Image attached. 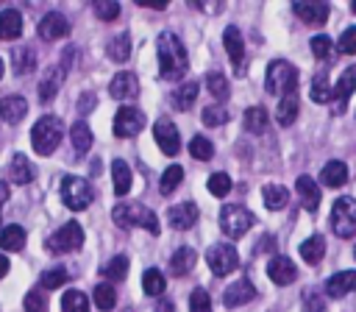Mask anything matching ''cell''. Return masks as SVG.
Returning a JSON list of instances; mask_svg holds the SVG:
<instances>
[{"label":"cell","instance_id":"cell-33","mask_svg":"<svg viewBox=\"0 0 356 312\" xmlns=\"http://www.w3.org/2000/svg\"><path fill=\"white\" fill-rule=\"evenodd\" d=\"M70 139H72V148H75L78 153H89V148H92V142H95L92 128H89L83 120H78V123L70 125Z\"/></svg>","mask_w":356,"mask_h":312},{"label":"cell","instance_id":"cell-44","mask_svg":"<svg viewBox=\"0 0 356 312\" xmlns=\"http://www.w3.org/2000/svg\"><path fill=\"white\" fill-rule=\"evenodd\" d=\"M206 187H209V192H211L214 198H225L234 184H231V176H228V173H211Z\"/></svg>","mask_w":356,"mask_h":312},{"label":"cell","instance_id":"cell-1","mask_svg":"<svg viewBox=\"0 0 356 312\" xmlns=\"http://www.w3.org/2000/svg\"><path fill=\"white\" fill-rule=\"evenodd\" d=\"M156 56H159L161 78L178 81V78L186 75V70H189V56H186L184 42H181L172 31H161V33H159V39H156Z\"/></svg>","mask_w":356,"mask_h":312},{"label":"cell","instance_id":"cell-13","mask_svg":"<svg viewBox=\"0 0 356 312\" xmlns=\"http://www.w3.org/2000/svg\"><path fill=\"white\" fill-rule=\"evenodd\" d=\"M197 217H200V212H197L195 201H184V203H175L167 209V220L175 231H189L197 223Z\"/></svg>","mask_w":356,"mask_h":312},{"label":"cell","instance_id":"cell-39","mask_svg":"<svg viewBox=\"0 0 356 312\" xmlns=\"http://www.w3.org/2000/svg\"><path fill=\"white\" fill-rule=\"evenodd\" d=\"M181 178H184V167H181V164H170V167L161 173V178H159V192H161V195L175 192L178 184H181Z\"/></svg>","mask_w":356,"mask_h":312},{"label":"cell","instance_id":"cell-47","mask_svg":"<svg viewBox=\"0 0 356 312\" xmlns=\"http://www.w3.org/2000/svg\"><path fill=\"white\" fill-rule=\"evenodd\" d=\"M189 153H192V159H197V162H209V159L214 156V145H211L206 136H192Z\"/></svg>","mask_w":356,"mask_h":312},{"label":"cell","instance_id":"cell-60","mask_svg":"<svg viewBox=\"0 0 356 312\" xmlns=\"http://www.w3.org/2000/svg\"><path fill=\"white\" fill-rule=\"evenodd\" d=\"M8 192H11V189H8V184H3V181H0V209H3V203L8 201Z\"/></svg>","mask_w":356,"mask_h":312},{"label":"cell","instance_id":"cell-57","mask_svg":"<svg viewBox=\"0 0 356 312\" xmlns=\"http://www.w3.org/2000/svg\"><path fill=\"white\" fill-rule=\"evenodd\" d=\"M156 312H175V306H172L167 298H159V301H156Z\"/></svg>","mask_w":356,"mask_h":312},{"label":"cell","instance_id":"cell-24","mask_svg":"<svg viewBox=\"0 0 356 312\" xmlns=\"http://www.w3.org/2000/svg\"><path fill=\"white\" fill-rule=\"evenodd\" d=\"M195 262H197L195 248L181 245V248H175V254L170 256V270H172V276H178V279H181V276H189V273H192Z\"/></svg>","mask_w":356,"mask_h":312},{"label":"cell","instance_id":"cell-10","mask_svg":"<svg viewBox=\"0 0 356 312\" xmlns=\"http://www.w3.org/2000/svg\"><path fill=\"white\" fill-rule=\"evenodd\" d=\"M145 128V114L136 106H120L114 114V136L128 139Z\"/></svg>","mask_w":356,"mask_h":312},{"label":"cell","instance_id":"cell-45","mask_svg":"<svg viewBox=\"0 0 356 312\" xmlns=\"http://www.w3.org/2000/svg\"><path fill=\"white\" fill-rule=\"evenodd\" d=\"M92 11H95L97 20L111 22V20L120 17V3H114V0H95V3H92Z\"/></svg>","mask_w":356,"mask_h":312},{"label":"cell","instance_id":"cell-28","mask_svg":"<svg viewBox=\"0 0 356 312\" xmlns=\"http://www.w3.org/2000/svg\"><path fill=\"white\" fill-rule=\"evenodd\" d=\"M11 61H14V72H17V75H28V72H33V70H36V50H33L31 45L14 47Z\"/></svg>","mask_w":356,"mask_h":312},{"label":"cell","instance_id":"cell-52","mask_svg":"<svg viewBox=\"0 0 356 312\" xmlns=\"http://www.w3.org/2000/svg\"><path fill=\"white\" fill-rule=\"evenodd\" d=\"M312 53H314V58H328L331 56V39L325 36V33H317V36H312Z\"/></svg>","mask_w":356,"mask_h":312},{"label":"cell","instance_id":"cell-61","mask_svg":"<svg viewBox=\"0 0 356 312\" xmlns=\"http://www.w3.org/2000/svg\"><path fill=\"white\" fill-rule=\"evenodd\" d=\"M6 75V64H3V58H0V78Z\"/></svg>","mask_w":356,"mask_h":312},{"label":"cell","instance_id":"cell-48","mask_svg":"<svg viewBox=\"0 0 356 312\" xmlns=\"http://www.w3.org/2000/svg\"><path fill=\"white\" fill-rule=\"evenodd\" d=\"M189 312H211V298L203 287H195L189 292Z\"/></svg>","mask_w":356,"mask_h":312},{"label":"cell","instance_id":"cell-4","mask_svg":"<svg viewBox=\"0 0 356 312\" xmlns=\"http://www.w3.org/2000/svg\"><path fill=\"white\" fill-rule=\"evenodd\" d=\"M264 89L270 95H292L298 89V70L284 61V58H275L267 64V75H264Z\"/></svg>","mask_w":356,"mask_h":312},{"label":"cell","instance_id":"cell-16","mask_svg":"<svg viewBox=\"0 0 356 312\" xmlns=\"http://www.w3.org/2000/svg\"><path fill=\"white\" fill-rule=\"evenodd\" d=\"M108 92H111V98H117V100H131V98L139 95V78H136L134 72H128V70H120V72L111 78Z\"/></svg>","mask_w":356,"mask_h":312},{"label":"cell","instance_id":"cell-30","mask_svg":"<svg viewBox=\"0 0 356 312\" xmlns=\"http://www.w3.org/2000/svg\"><path fill=\"white\" fill-rule=\"evenodd\" d=\"M298 111H300V103H298V95L292 92V95H284L281 100H278V109H275V120H278V125H292L295 123V117H298Z\"/></svg>","mask_w":356,"mask_h":312},{"label":"cell","instance_id":"cell-36","mask_svg":"<svg viewBox=\"0 0 356 312\" xmlns=\"http://www.w3.org/2000/svg\"><path fill=\"white\" fill-rule=\"evenodd\" d=\"M111 181H114V192L117 195H128L131 189V170L122 159H114L111 162Z\"/></svg>","mask_w":356,"mask_h":312},{"label":"cell","instance_id":"cell-14","mask_svg":"<svg viewBox=\"0 0 356 312\" xmlns=\"http://www.w3.org/2000/svg\"><path fill=\"white\" fill-rule=\"evenodd\" d=\"M39 36L44 39V42H56V39H64V36H70V22H67V17L64 14H58V11H47L42 20H39Z\"/></svg>","mask_w":356,"mask_h":312},{"label":"cell","instance_id":"cell-29","mask_svg":"<svg viewBox=\"0 0 356 312\" xmlns=\"http://www.w3.org/2000/svg\"><path fill=\"white\" fill-rule=\"evenodd\" d=\"M197 89H200L197 81H186V84H181V86L172 92V106H175L178 111H189V109L195 106V100H197Z\"/></svg>","mask_w":356,"mask_h":312},{"label":"cell","instance_id":"cell-46","mask_svg":"<svg viewBox=\"0 0 356 312\" xmlns=\"http://www.w3.org/2000/svg\"><path fill=\"white\" fill-rule=\"evenodd\" d=\"M206 86H209V92L217 98V100H225L228 98V78L222 75V72H209L206 75Z\"/></svg>","mask_w":356,"mask_h":312},{"label":"cell","instance_id":"cell-51","mask_svg":"<svg viewBox=\"0 0 356 312\" xmlns=\"http://www.w3.org/2000/svg\"><path fill=\"white\" fill-rule=\"evenodd\" d=\"M203 123L211 125V128H217V125L228 123V111H225L222 106H206V109H203Z\"/></svg>","mask_w":356,"mask_h":312},{"label":"cell","instance_id":"cell-54","mask_svg":"<svg viewBox=\"0 0 356 312\" xmlns=\"http://www.w3.org/2000/svg\"><path fill=\"white\" fill-rule=\"evenodd\" d=\"M303 312H325L323 295H317L314 290H306L303 292Z\"/></svg>","mask_w":356,"mask_h":312},{"label":"cell","instance_id":"cell-63","mask_svg":"<svg viewBox=\"0 0 356 312\" xmlns=\"http://www.w3.org/2000/svg\"><path fill=\"white\" fill-rule=\"evenodd\" d=\"M353 256H356V248H353Z\"/></svg>","mask_w":356,"mask_h":312},{"label":"cell","instance_id":"cell-18","mask_svg":"<svg viewBox=\"0 0 356 312\" xmlns=\"http://www.w3.org/2000/svg\"><path fill=\"white\" fill-rule=\"evenodd\" d=\"M64 75H67V70L58 67V64L44 70V75H42V81H39V100H42V103H50V100L56 98V92H58L61 84H64Z\"/></svg>","mask_w":356,"mask_h":312},{"label":"cell","instance_id":"cell-3","mask_svg":"<svg viewBox=\"0 0 356 312\" xmlns=\"http://www.w3.org/2000/svg\"><path fill=\"white\" fill-rule=\"evenodd\" d=\"M61 136H64V123H61L56 114L39 117L36 125L31 128V145H33V150H36L39 156H50V153L58 148Z\"/></svg>","mask_w":356,"mask_h":312},{"label":"cell","instance_id":"cell-50","mask_svg":"<svg viewBox=\"0 0 356 312\" xmlns=\"http://www.w3.org/2000/svg\"><path fill=\"white\" fill-rule=\"evenodd\" d=\"M22 306H25V312H47V295L39 292V290H31V292L25 295Z\"/></svg>","mask_w":356,"mask_h":312},{"label":"cell","instance_id":"cell-31","mask_svg":"<svg viewBox=\"0 0 356 312\" xmlns=\"http://www.w3.org/2000/svg\"><path fill=\"white\" fill-rule=\"evenodd\" d=\"M300 259L303 262H309V265H317L323 256H325V240L320 237V234H312L309 240H303L300 242Z\"/></svg>","mask_w":356,"mask_h":312},{"label":"cell","instance_id":"cell-6","mask_svg":"<svg viewBox=\"0 0 356 312\" xmlns=\"http://www.w3.org/2000/svg\"><path fill=\"white\" fill-rule=\"evenodd\" d=\"M61 201L67 203V209L81 212V209H86L95 201V189L81 176H64L61 178Z\"/></svg>","mask_w":356,"mask_h":312},{"label":"cell","instance_id":"cell-22","mask_svg":"<svg viewBox=\"0 0 356 312\" xmlns=\"http://www.w3.org/2000/svg\"><path fill=\"white\" fill-rule=\"evenodd\" d=\"M325 292L331 298H342L348 292H356V270H339L325 281Z\"/></svg>","mask_w":356,"mask_h":312},{"label":"cell","instance_id":"cell-11","mask_svg":"<svg viewBox=\"0 0 356 312\" xmlns=\"http://www.w3.org/2000/svg\"><path fill=\"white\" fill-rule=\"evenodd\" d=\"M222 47H225V53H228V58H231V64H234V72L242 75V72H245V42H242V33H239L236 25H228V28H225V33H222Z\"/></svg>","mask_w":356,"mask_h":312},{"label":"cell","instance_id":"cell-41","mask_svg":"<svg viewBox=\"0 0 356 312\" xmlns=\"http://www.w3.org/2000/svg\"><path fill=\"white\" fill-rule=\"evenodd\" d=\"M128 56H131V36L122 31L120 36H114L108 42V58L111 61H128Z\"/></svg>","mask_w":356,"mask_h":312},{"label":"cell","instance_id":"cell-53","mask_svg":"<svg viewBox=\"0 0 356 312\" xmlns=\"http://www.w3.org/2000/svg\"><path fill=\"white\" fill-rule=\"evenodd\" d=\"M337 47L342 50V53H356V25H348L345 31H342V36H339V42H337Z\"/></svg>","mask_w":356,"mask_h":312},{"label":"cell","instance_id":"cell-32","mask_svg":"<svg viewBox=\"0 0 356 312\" xmlns=\"http://www.w3.org/2000/svg\"><path fill=\"white\" fill-rule=\"evenodd\" d=\"M309 95H312L314 103H334V89H331V84H328V72H325V70L312 78Z\"/></svg>","mask_w":356,"mask_h":312},{"label":"cell","instance_id":"cell-15","mask_svg":"<svg viewBox=\"0 0 356 312\" xmlns=\"http://www.w3.org/2000/svg\"><path fill=\"white\" fill-rule=\"evenodd\" d=\"M353 89H356V64L345 67V72L339 75V81H337V86H334V114H342V111H345V106H348Z\"/></svg>","mask_w":356,"mask_h":312},{"label":"cell","instance_id":"cell-17","mask_svg":"<svg viewBox=\"0 0 356 312\" xmlns=\"http://www.w3.org/2000/svg\"><path fill=\"white\" fill-rule=\"evenodd\" d=\"M267 276L278 284V287H286V284H292L295 279H298V267H295V262L289 259V256H273L270 259V265H267Z\"/></svg>","mask_w":356,"mask_h":312},{"label":"cell","instance_id":"cell-8","mask_svg":"<svg viewBox=\"0 0 356 312\" xmlns=\"http://www.w3.org/2000/svg\"><path fill=\"white\" fill-rule=\"evenodd\" d=\"M44 245L50 248V254H72V251H78L83 245V228H81V223H75V220L64 223L58 231H53L47 237Z\"/></svg>","mask_w":356,"mask_h":312},{"label":"cell","instance_id":"cell-49","mask_svg":"<svg viewBox=\"0 0 356 312\" xmlns=\"http://www.w3.org/2000/svg\"><path fill=\"white\" fill-rule=\"evenodd\" d=\"M67 276H70L67 267H50V270L42 273V284H44V290H56L67 281Z\"/></svg>","mask_w":356,"mask_h":312},{"label":"cell","instance_id":"cell-62","mask_svg":"<svg viewBox=\"0 0 356 312\" xmlns=\"http://www.w3.org/2000/svg\"><path fill=\"white\" fill-rule=\"evenodd\" d=\"M350 8H353V14H356V0H353V6H350Z\"/></svg>","mask_w":356,"mask_h":312},{"label":"cell","instance_id":"cell-23","mask_svg":"<svg viewBox=\"0 0 356 312\" xmlns=\"http://www.w3.org/2000/svg\"><path fill=\"white\" fill-rule=\"evenodd\" d=\"M292 11L306 25H323L328 20V6L325 3H292Z\"/></svg>","mask_w":356,"mask_h":312},{"label":"cell","instance_id":"cell-19","mask_svg":"<svg viewBox=\"0 0 356 312\" xmlns=\"http://www.w3.org/2000/svg\"><path fill=\"white\" fill-rule=\"evenodd\" d=\"M256 298V287L248 281V279H239V281H234L225 292H222V304L228 306V309H234V306H242V304H248V301H253Z\"/></svg>","mask_w":356,"mask_h":312},{"label":"cell","instance_id":"cell-20","mask_svg":"<svg viewBox=\"0 0 356 312\" xmlns=\"http://www.w3.org/2000/svg\"><path fill=\"white\" fill-rule=\"evenodd\" d=\"M28 111V100L22 95H6L0 98V120L8 125H17Z\"/></svg>","mask_w":356,"mask_h":312},{"label":"cell","instance_id":"cell-35","mask_svg":"<svg viewBox=\"0 0 356 312\" xmlns=\"http://www.w3.org/2000/svg\"><path fill=\"white\" fill-rule=\"evenodd\" d=\"M242 123H245V131H250V134H264V131H267V109H261V106L245 109Z\"/></svg>","mask_w":356,"mask_h":312},{"label":"cell","instance_id":"cell-59","mask_svg":"<svg viewBox=\"0 0 356 312\" xmlns=\"http://www.w3.org/2000/svg\"><path fill=\"white\" fill-rule=\"evenodd\" d=\"M270 245H273V237H261L259 245H256V251H270Z\"/></svg>","mask_w":356,"mask_h":312},{"label":"cell","instance_id":"cell-55","mask_svg":"<svg viewBox=\"0 0 356 312\" xmlns=\"http://www.w3.org/2000/svg\"><path fill=\"white\" fill-rule=\"evenodd\" d=\"M95 103H97V98H95L92 92H83V95H81V100H78V114L92 111V109H95Z\"/></svg>","mask_w":356,"mask_h":312},{"label":"cell","instance_id":"cell-9","mask_svg":"<svg viewBox=\"0 0 356 312\" xmlns=\"http://www.w3.org/2000/svg\"><path fill=\"white\" fill-rule=\"evenodd\" d=\"M206 262L211 267L214 276H228L231 270H236L239 265V254L231 242H214L209 251H206Z\"/></svg>","mask_w":356,"mask_h":312},{"label":"cell","instance_id":"cell-42","mask_svg":"<svg viewBox=\"0 0 356 312\" xmlns=\"http://www.w3.org/2000/svg\"><path fill=\"white\" fill-rule=\"evenodd\" d=\"M61 312H89V301L81 290H67L61 298Z\"/></svg>","mask_w":356,"mask_h":312},{"label":"cell","instance_id":"cell-37","mask_svg":"<svg viewBox=\"0 0 356 312\" xmlns=\"http://www.w3.org/2000/svg\"><path fill=\"white\" fill-rule=\"evenodd\" d=\"M25 228L22 226H6L3 231H0V248H6V251H22L25 248Z\"/></svg>","mask_w":356,"mask_h":312},{"label":"cell","instance_id":"cell-56","mask_svg":"<svg viewBox=\"0 0 356 312\" xmlns=\"http://www.w3.org/2000/svg\"><path fill=\"white\" fill-rule=\"evenodd\" d=\"M142 8H156V11H164L167 8V0H139Z\"/></svg>","mask_w":356,"mask_h":312},{"label":"cell","instance_id":"cell-34","mask_svg":"<svg viewBox=\"0 0 356 312\" xmlns=\"http://www.w3.org/2000/svg\"><path fill=\"white\" fill-rule=\"evenodd\" d=\"M261 198H264V206L273 209V212H278V209H284V206L289 203V192H286V187H281V184H267V187L261 189Z\"/></svg>","mask_w":356,"mask_h":312},{"label":"cell","instance_id":"cell-7","mask_svg":"<svg viewBox=\"0 0 356 312\" xmlns=\"http://www.w3.org/2000/svg\"><path fill=\"white\" fill-rule=\"evenodd\" d=\"M328 223H331V231L337 237H345V240L353 237L356 234V198H350V195L337 198L331 206Z\"/></svg>","mask_w":356,"mask_h":312},{"label":"cell","instance_id":"cell-5","mask_svg":"<svg viewBox=\"0 0 356 312\" xmlns=\"http://www.w3.org/2000/svg\"><path fill=\"white\" fill-rule=\"evenodd\" d=\"M253 223H256L253 212L245 209L242 203H225L222 212H220V228H222V234L231 237V240L245 237V234L250 231Z\"/></svg>","mask_w":356,"mask_h":312},{"label":"cell","instance_id":"cell-58","mask_svg":"<svg viewBox=\"0 0 356 312\" xmlns=\"http://www.w3.org/2000/svg\"><path fill=\"white\" fill-rule=\"evenodd\" d=\"M8 267H11V262H8V256L6 254H0V279L8 273Z\"/></svg>","mask_w":356,"mask_h":312},{"label":"cell","instance_id":"cell-26","mask_svg":"<svg viewBox=\"0 0 356 312\" xmlns=\"http://www.w3.org/2000/svg\"><path fill=\"white\" fill-rule=\"evenodd\" d=\"M22 36V14L17 8L0 11V39H19Z\"/></svg>","mask_w":356,"mask_h":312},{"label":"cell","instance_id":"cell-38","mask_svg":"<svg viewBox=\"0 0 356 312\" xmlns=\"http://www.w3.org/2000/svg\"><path fill=\"white\" fill-rule=\"evenodd\" d=\"M164 287H167V281H164L161 270H156V267H147V270L142 273V290H145L147 295H153V298H161Z\"/></svg>","mask_w":356,"mask_h":312},{"label":"cell","instance_id":"cell-12","mask_svg":"<svg viewBox=\"0 0 356 312\" xmlns=\"http://www.w3.org/2000/svg\"><path fill=\"white\" fill-rule=\"evenodd\" d=\"M153 136H156V145L167 153V156H175L181 150V136H178V128L172 120L161 117L156 125H153Z\"/></svg>","mask_w":356,"mask_h":312},{"label":"cell","instance_id":"cell-40","mask_svg":"<svg viewBox=\"0 0 356 312\" xmlns=\"http://www.w3.org/2000/svg\"><path fill=\"white\" fill-rule=\"evenodd\" d=\"M92 298H95V306H97V309H103V312L114 309V304H117V292H114L111 281L97 284V287H95V292H92Z\"/></svg>","mask_w":356,"mask_h":312},{"label":"cell","instance_id":"cell-43","mask_svg":"<svg viewBox=\"0 0 356 312\" xmlns=\"http://www.w3.org/2000/svg\"><path fill=\"white\" fill-rule=\"evenodd\" d=\"M103 276L111 281H122L128 276V256H122V254L111 256V262H106V267H103Z\"/></svg>","mask_w":356,"mask_h":312},{"label":"cell","instance_id":"cell-2","mask_svg":"<svg viewBox=\"0 0 356 312\" xmlns=\"http://www.w3.org/2000/svg\"><path fill=\"white\" fill-rule=\"evenodd\" d=\"M111 220H114L120 228L142 226L147 234H159V231H161L156 212L147 209V206H142V203H117V206L111 209Z\"/></svg>","mask_w":356,"mask_h":312},{"label":"cell","instance_id":"cell-25","mask_svg":"<svg viewBox=\"0 0 356 312\" xmlns=\"http://www.w3.org/2000/svg\"><path fill=\"white\" fill-rule=\"evenodd\" d=\"M33 176H36V167L22 156V153H17L14 159H11V164H8V181H14V184H31L33 181Z\"/></svg>","mask_w":356,"mask_h":312},{"label":"cell","instance_id":"cell-27","mask_svg":"<svg viewBox=\"0 0 356 312\" xmlns=\"http://www.w3.org/2000/svg\"><path fill=\"white\" fill-rule=\"evenodd\" d=\"M320 178H323V184H325V187H342V184L348 181V164H345V162H339V159H331V162H325V164H323Z\"/></svg>","mask_w":356,"mask_h":312},{"label":"cell","instance_id":"cell-21","mask_svg":"<svg viewBox=\"0 0 356 312\" xmlns=\"http://www.w3.org/2000/svg\"><path fill=\"white\" fill-rule=\"evenodd\" d=\"M295 189H298V198H300L303 209L317 212V206H320V184H317L312 176H298Z\"/></svg>","mask_w":356,"mask_h":312}]
</instances>
